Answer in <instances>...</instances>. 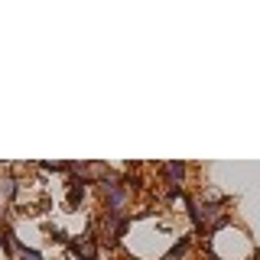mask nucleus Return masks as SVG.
<instances>
[{"label":"nucleus","mask_w":260,"mask_h":260,"mask_svg":"<svg viewBox=\"0 0 260 260\" xmlns=\"http://www.w3.org/2000/svg\"><path fill=\"white\" fill-rule=\"evenodd\" d=\"M166 176H169V182H176V179L185 176V166H182V162H169V166H166Z\"/></svg>","instance_id":"nucleus-1"},{"label":"nucleus","mask_w":260,"mask_h":260,"mask_svg":"<svg viewBox=\"0 0 260 260\" xmlns=\"http://www.w3.org/2000/svg\"><path fill=\"white\" fill-rule=\"evenodd\" d=\"M23 260H39V254H36V250H26V254H23Z\"/></svg>","instance_id":"nucleus-2"}]
</instances>
